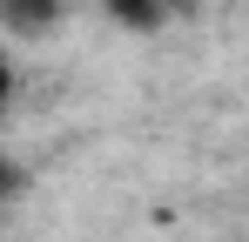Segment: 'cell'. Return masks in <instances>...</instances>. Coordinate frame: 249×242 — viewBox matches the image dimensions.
<instances>
[{
  "instance_id": "cell-1",
  "label": "cell",
  "mask_w": 249,
  "mask_h": 242,
  "mask_svg": "<svg viewBox=\"0 0 249 242\" xmlns=\"http://www.w3.org/2000/svg\"><path fill=\"white\" fill-rule=\"evenodd\" d=\"M68 0H0V34L7 40H47L61 34Z\"/></svg>"
},
{
  "instance_id": "cell-2",
  "label": "cell",
  "mask_w": 249,
  "mask_h": 242,
  "mask_svg": "<svg viewBox=\"0 0 249 242\" xmlns=\"http://www.w3.org/2000/svg\"><path fill=\"white\" fill-rule=\"evenodd\" d=\"M175 0H101V14H115L122 27H155Z\"/></svg>"
},
{
  "instance_id": "cell-3",
  "label": "cell",
  "mask_w": 249,
  "mask_h": 242,
  "mask_svg": "<svg viewBox=\"0 0 249 242\" xmlns=\"http://www.w3.org/2000/svg\"><path fill=\"white\" fill-rule=\"evenodd\" d=\"M14 189H20V168H14V155L0 148V202H14Z\"/></svg>"
},
{
  "instance_id": "cell-4",
  "label": "cell",
  "mask_w": 249,
  "mask_h": 242,
  "mask_svg": "<svg viewBox=\"0 0 249 242\" xmlns=\"http://www.w3.org/2000/svg\"><path fill=\"white\" fill-rule=\"evenodd\" d=\"M7 101H14V61L0 54V108H7Z\"/></svg>"
}]
</instances>
